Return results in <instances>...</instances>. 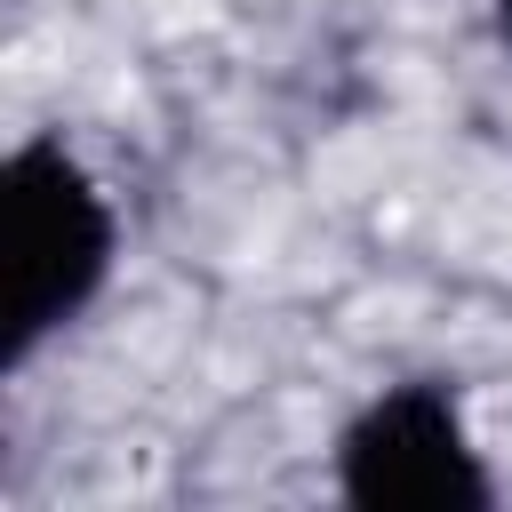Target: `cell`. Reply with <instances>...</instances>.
Returning a JSON list of instances; mask_svg holds the SVG:
<instances>
[{
  "label": "cell",
  "mask_w": 512,
  "mask_h": 512,
  "mask_svg": "<svg viewBox=\"0 0 512 512\" xmlns=\"http://www.w3.org/2000/svg\"><path fill=\"white\" fill-rule=\"evenodd\" d=\"M336 488L368 512H480L496 504V480L456 416V392L416 376L384 384L336 440Z\"/></svg>",
  "instance_id": "cell-2"
},
{
  "label": "cell",
  "mask_w": 512,
  "mask_h": 512,
  "mask_svg": "<svg viewBox=\"0 0 512 512\" xmlns=\"http://www.w3.org/2000/svg\"><path fill=\"white\" fill-rule=\"evenodd\" d=\"M0 224H8V368H24L112 280V200L56 136H32L8 152Z\"/></svg>",
  "instance_id": "cell-1"
},
{
  "label": "cell",
  "mask_w": 512,
  "mask_h": 512,
  "mask_svg": "<svg viewBox=\"0 0 512 512\" xmlns=\"http://www.w3.org/2000/svg\"><path fill=\"white\" fill-rule=\"evenodd\" d=\"M496 32H504V40H512V0H496Z\"/></svg>",
  "instance_id": "cell-3"
}]
</instances>
